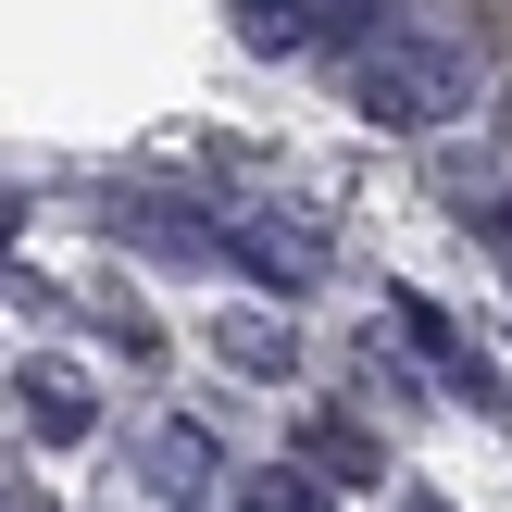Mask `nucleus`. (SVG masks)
Instances as JSON below:
<instances>
[{
    "label": "nucleus",
    "instance_id": "1",
    "mask_svg": "<svg viewBox=\"0 0 512 512\" xmlns=\"http://www.w3.org/2000/svg\"><path fill=\"white\" fill-rule=\"evenodd\" d=\"M350 88H363L388 125H450V113L475 100V63H463V50H438V38H400V25H388V38L350 63Z\"/></svg>",
    "mask_w": 512,
    "mask_h": 512
},
{
    "label": "nucleus",
    "instance_id": "2",
    "mask_svg": "<svg viewBox=\"0 0 512 512\" xmlns=\"http://www.w3.org/2000/svg\"><path fill=\"white\" fill-rule=\"evenodd\" d=\"M25 400H38L50 438H75V425H88V388H63V375H25Z\"/></svg>",
    "mask_w": 512,
    "mask_h": 512
}]
</instances>
